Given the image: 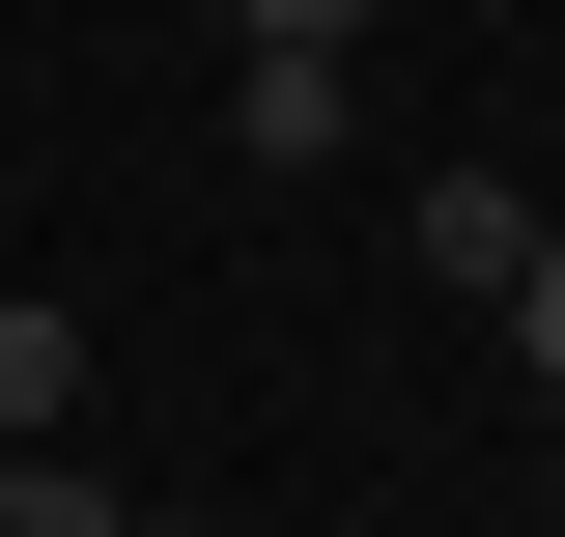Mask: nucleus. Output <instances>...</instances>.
<instances>
[{"label":"nucleus","mask_w":565,"mask_h":537,"mask_svg":"<svg viewBox=\"0 0 565 537\" xmlns=\"http://www.w3.org/2000/svg\"><path fill=\"white\" fill-rule=\"evenodd\" d=\"M340 114H367V29L340 0H255V29H226V141H255V170H340Z\"/></svg>","instance_id":"nucleus-1"},{"label":"nucleus","mask_w":565,"mask_h":537,"mask_svg":"<svg viewBox=\"0 0 565 537\" xmlns=\"http://www.w3.org/2000/svg\"><path fill=\"white\" fill-rule=\"evenodd\" d=\"M396 255L452 283V312H509V283H537V199H509V170H424V199H396Z\"/></svg>","instance_id":"nucleus-2"},{"label":"nucleus","mask_w":565,"mask_h":537,"mask_svg":"<svg viewBox=\"0 0 565 537\" xmlns=\"http://www.w3.org/2000/svg\"><path fill=\"white\" fill-rule=\"evenodd\" d=\"M85 424V312H0V453H57Z\"/></svg>","instance_id":"nucleus-3"},{"label":"nucleus","mask_w":565,"mask_h":537,"mask_svg":"<svg viewBox=\"0 0 565 537\" xmlns=\"http://www.w3.org/2000/svg\"><path fill=\"white\" fill-rule=\"evenodd\" d=\"M0 537H141V509H114L85 453H0Z\"/></svg>","instance_id":"nucleus-4"},{"label":"nucleus","mask_w":565,"mask_h":537,"mask_svg":"<svg viewBox=\"0 0 565 537\" xmlns=\"http://www.w3.org/2000/svg\"><path fill=\"white\" fill-rule=\"evenodd\" d=\"M509 339H537V397H565V227H537V283H509Z\"/></svg>","instance_id":"nucleus-5"}]
</instances>
